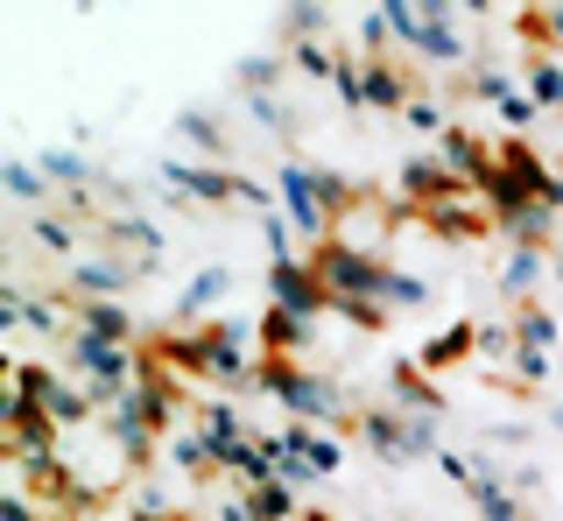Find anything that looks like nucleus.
<instances>
[{
  "mask_svg": "<svg viewBox=\"0 0 563 521\" xmlns=\"http://www.w3.org/2000/svg\"><path fill=\"white\" fill-rule=\"evenodd\" d=\"M8 521H29V508H22V500H8Z\"/></svg>",
  "mask_w": 563,
  "mask_h": 521,
  "instance_id": "obj_20",
  "label": "nucleus"
},
{
  "mask_svg": "<svg viewBox=\"0 0 563 521\" xmlns=\"http://www.w3.org/2000/svg\"><path fill=\"white\" fill-rule=\"evenodd\" d=\"M366 430H374V444H380V451H401V458L430 451V423H387V415H380V423H366Z\"/></svg>",
  "mask_w": 563,
  "mask_h": 521,
  "instance_id": "obj_7",
  "label": "nucleus"
},
{
  "mask_svg": "<svg viewBox=\"0 0 563 521\" xmlns=\"http://www.w3.org/2000/svg\"><path fill=\"white\" fill-rule=\"evenodd\" d=\"M536 99H550V107L563 99V71H556V64H542V71H536Z\"/></svg>",
  "mask_w": 563,
  "mask_h": 521,
  "instance_id": "obj_14",
  "label": "nucleus"
},
{
  "mask_svg": "<svg viewBox=\"0 0 563 521\" xmlns=\"http://www.w3.org/2000/svg\"><path fill=\"white\" fill-rule=\"evenodd\" d=\"M387 303H422V282H416V275H395V268H387Z\"/></svg>",
  "mask_w": 563,
  "mask_h": 521,
  "instance_id": "obj_12",
  "label": "nucleus"
},
{
  "mask_svg": "<svg viewBox=\"0 0 563 521\" xmlns=\"http://www.w3.org/2000/svg\"><path fill=\"white\" fill-rule=\"evenodd\" d=\"M550 22H556V43H563V8H556V14H550Z\"/></svg>",
  "mask_w": 563,
  "mask_h": 521,
  "instance_id": "obj_21",
  "label": "nucleus"
},
{
  "mask_svg": "<svg viewBox=\"0 0 563 521\" xmlns=\"http://www.w3.org/2000/svg\"><path fill=\"white\" fill-rule=\"evenodd\" d=\"M268 388L282 395V402H289L296 415H339V395L324 388V380H310V374H296V367H268Z\"/></svg>",
  "mask_w": 563,
  "mask_h": 521,
  "instance_id": "obj_3",
  "label": "nucleus"
},
{
  "mask_svg": "<svg viewBox=\"0 0 563 521\" xmlns=\"http://www.w3.org/2000/svg\"><path fill=\"white\" fill-rule=\"evenodd\" d=\"M528 282H536V254H515L507 260V289H528Z\"/></svg>",
  "mask_w": 563,
  "mask_h": 521,
  "instance_id": "obj_16",
  "label": "nucleus"
},
{
  "mask_svg": "<svg viewBox=\"0 0 563 521\" xmlns=\"http://www.w3.org/2000/svg\"><path fill=\"white\" fill-rule=\"evenodd\" d=\"M521 339H528V353H542V345H550V318H536V310H528V318H521Z\"/></svg>",
  "mask_w": 563,
  "mask_h": 521,
  "instance_id": "obj_15",
  "label": "nucleus"
},
{
  "mask_svg": "<svg viewBox=\"0 0 563 521\" xmlns=\"http://www.w3.org/2000/svg\"><path fill=\"white\" fill-rule=\"evenodd\" d=\"M85 289H120V268H78Z\"/></svg>",
  "mask_w": 563,
  "mask_h": 521,
  "instance_id": "obj_18",
  "label": "nucleus"
},
{
  "mask_svg": "<svg viewBox=\"0 0 563 521\" xmlns=\"http://www.w3.org/2000/svg\"><path fill=\"white\" fill-rule=\"evenodd\" d=\"M78 359L99 380H128V353H120V345H106V339H78Z\"/></svg>",
  "mask_w": 563,
  "mask_h": 521,
  "instance_id": "obj_8",
  "label": "nucleus"
},
{
  "mask_svg": "<svg viewBox=\"0 0 563 521\" xmlns=\"http://www.w3.org/2000/svg\"><path fill=\"white\" fill-rule=\"evenodd\" d=\"M282 198H289V219L303 225V233H324V204H331V190L324 177H310V169H282Z\"/></svg>",
  "mask_w": 563,
  "mask_h": 521,
  "instance_id": "obj_4",
  "label": "nucleus"
},
{
  "mask_svg": "<svg viewBox=\"0 0 563 521\" xmlns=\"http://www.w3.org/2000/svg\"><path fill=\"white\" fill-rule=\"evenodd\" d=\"M85 318H92V339H106V345H113V339H128V318H120V303H92Z\"/></svg>",
  "mask_w": 563,
  "mask_h": 521,
  "instance_id": "obj_9",
  "label": "nucleus"
},
{
  "mask_svg": "<svg viewBox=\"0 0 563 521\" xmlns=\"http://www.w3.org/2000/svg\"><path fill=\"white\" fill-rule=\"evenodd\" d=\"M366 99H380V107H401V85L387 71H366Z\"/></svg>",
  "mask_w": 563,
  "mask_h": 521,
  "instance_id": "obj_13",
  "label": "nucleus"
},
{
  "mask_svg": "<svg viewBox=\"0 0 563 521\" xmlns=\"http://www.w3.org/2000/svg\"><path fill=\"white\" fill-rule=\"evenodd\" d=\"M380 22L395 29L401 43L430 49V57H457V49H465V36H451V14L444 8H409V0H395V8H380Z\"/></svg>",
  "mask_w": 563,
  "mask_h": 521,
  "instance_id": "obj_2",
  "label": "nucleus"
},
{
  "mask_svg": "<svg viewBox=\"0 0 563 521\" xmlns=\"http://www.w3.org/2000/svg\"><path fill=\"white\" fill-rule=\"evenodd\" d=\"M8 190H14L22 204H35V198H43V177H35L29 163H8Z\"/></svg>",
  "mask_w": 563,
  "mask_h": 521,
  "instance_id": "obj_10",
  "label": "nucleus"
},
{
  "mask_svg": "<svg viewBox=\"0 0 563 521\" xmlns=\"http://www.w3.org/2000/svg\"><path fill=\"white\" fill-rule=\"evenodd\" d=\"M275 297L289 303V318H310V310H324L331 289L317 282V275L303 268V260H275Z\"/></svg>",
  "mask_w": 563,
  "mask_h": 521,
  "instance_id": "obj_5",
  "label": "nucleus"
},
{
  "mask_svg": "<svg viewBox=\"0 0 563 521\" xmlns=\"http://www.w3.org/2000/svg\"><path fill=\"white\" fill-rule=\"evenodd\" d=\"M43 169H49V177H85V163H78V155H64V148L43 155Z\"/></svg>",
  "mask_w": 563,
  "mask_h": 521,
  "instance_id": "obj_17",
  "label": "nucleus"
},
{
  "mask_svg": "<svg viewBox=\"0 0 563 521\" xmlns=\"http://www.w3.org/2000/svg\"><path fill=\"white\" fill-rule=\"evenodd\" d=\"M225 289V268H211V275H198V282H190V297H184V310H205L211 297H219Z\"/></svg>",
  "mask_w": 563,
  "mask_h": 521,
  "instance_id": "obj_11",
  "label": "nucleus"
},
{
  "mask_svg": "<svg viewBox=\"0 0 563 521\" xmlns=\"http://www.w3.org/2000/svg\"><path fill=\"white\" fill-rule=\"evenodd\" d=\"M317 282H324L331 297H352V310H380V297H387V268L366 260V254H352V247L317 254Z\"/></svg>",
  "mask_w": 563,
  "mask_h": 521,
  "instance_id": "obj_1",
  "label": "nucleus"
},
{
  "mask_svg": "<svg viewBox=\"0 0 563 521\" xmlns=\"http://www.w3.org/2000/svg\"><path fill=\"white\" fill-rule=\"evenodd\" d=\"M457 353H465V332H444V339L430 345V359H457Z\"/></svg>",
  "mask_w": 563,
  "mask_h": 521,
  "instance_id": "obj_19",
  "label": "nucleus"
},
{
  "mask_svg": "<svg viewBox=\"0 0 563 521\" xmlns=\"http://www.w3.org/2000/svg\"><path fill=\"white\" fill-rule=\"evenodd\" d=\"M169 184H176V190H198V198H254V184L211 177V169H184V163H169Z\"/></svg>",
  "mask_w": 563,
  "mask_h": 521,
  "instance_id": "obj_6",
  "label": "nucleus"
}]
</instances>
